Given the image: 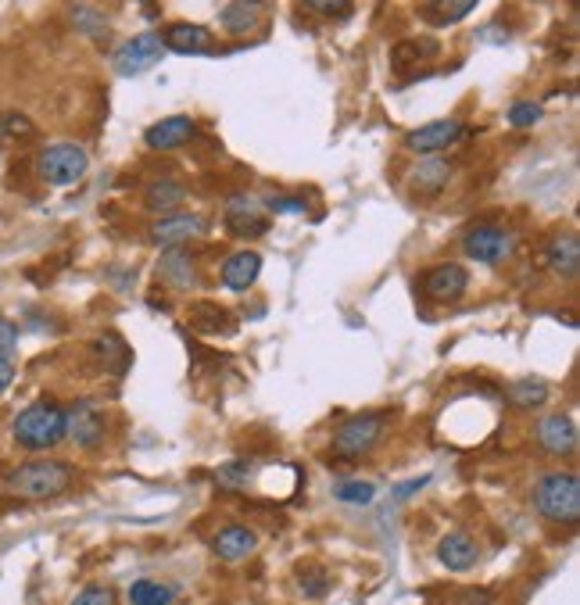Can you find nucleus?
<instances>
[{"label":"nucleus","mask_w":580,"mask_h":605,"mask_svg":"<svg viewBox=\"0 0 580 605\" xmlns=\"http://www.w3.org/2000/svg\"><path fill=\"white\" fill-rule=\"evenodd\" d=\"M72 18H76V26L83 29V33H94L97 40H108V26H104V18L97 15L94 8H76Z\"/></svg>","instance_id":"30"},{"label":"nucleus","mask_w":580,"mask_h":605,"mask_svg":"<svg viewBox=\"0 0 580 605\" xmlns=\"http://www.w3.org/2000/svg\"><path fill=\"white\" fill-rule=\"evenodd\" d=\"M36 169L51 187H72L90 169V154L79 144H51L36 158Z\"/></svg>","instance_id":"4"},{"label":"nucleus","mask_w":580,"mask_h":605,"mask_svg":"<svg viewBox=\"0 0 580 605\" xmlns=\"http://www.w3.org/2000/svg\"><path fill=\"white\" fill-rule=\"evenodd\" d=\"M534 509L552 523H577L580 520V480L573 473H548L534 487Z\"/></svg>","instance_id":"3"},{"label":"nucleus","mask_w":580,"mask_h":605,"mask_svg":"<svg viewBox=\"0 0 580 605\" xmlns=\"http://www.w3.org/2000/svg\"><path fill=\"white\" fill-rule=\"evenodd\" d=\"M538 441L548 455H573L577 448V423L563 412H555V416H545L538 423Z\"/></svg>","instance_id":"13"},{"label":"nucleus","mask_w":580,"mask_h":605,"mask_svg":"<svg viewBox=\"0 0 580 605\" xmlns=\"http://www.w3.org/2000/svg\"><path fill=\"white\" fill-rule=\"evenodd\" d=\"M65 437H72L79 448H94V444H101V437H104V409L101 405L90 401V398L76 401V405L65 412Z\"/></svg>","instance_id":"8"},{"label":"nucleus","mask_w":580,"mask_h":605,"mask_svg":"<svg viewBox=\"0 0 580 605\" xmlns=\"http://www.w3.org/2000/svg\"><path fill=\"white\" fill-rule=\"evenodd\" d=\"M459 605H495V598L487 595V591H466Z\"/></svg>","instance_id":"38"},{"label":"nucleus","mask_w":580,"mask_h":605,"mask_svg":"<svg viewBox=\"0 0 580 605\" xmlns=\"http://www.w3.org/2000/svg\"><path fill=\"white\" fill-rule=\"evenodd\" d=\"M187 201V187H183L180 179H154L151 187H147V208L154 215H172L176 208Z\"/></svg>","instance_id":"21"},{"label":"nucleus","mask_w":580,"mask_h":605,"mask_svg":"<svg viewBox=\"0 0 580 605\" xmlns=\"http://www.w3.org/2000/svg\"><path fill=\"white\" fill-rule=\"evenodd\" d=\"M76 480V469L69 462H58V459H36L18 466L15 473L8 477V491L26 502H47V498H58L65 495Z\"/></svg>","instance_id":"1"},{"label":"nucleus","mask_w":580,"mask_h":605,"mask_svg":"<svg viewBox=\"0 0 580 605\" xmlns=\"http://www.w3.org/2000/svg\"><path fill=\"white\" fill-rule=\"evenodd\" d=\"M298 584H301V591H305V595H312V598L326 595V573H319V570H305L298 577Z\"/></svg>","instance_id":"34"},{"label":"nucleus","mask_w":580,"mask_h":605,"mask_svg":"<svg viewBox=\"0 0 580 605\" xmlns=\"http://www.w3.org/2000/svg\"><path fill=\"white\" fill-rule=\"evenodd\" d=\"M538 119H541V104H534V101H516L509 108V126H516V129L534 126Z\"/></svg>","instance_id":"29"},{"label":"nucleus","mask_w":580,"mask_h":605,"mask_svg":"<svg viewBox=\"0 0 580 605\" xmlns=\"http://www.w3.org/2000/svg\"><path fill=\"white\" fill-rule=\"evenodd\" d=\"M512 233L498 230V226H480V230H470L466 240H462V251L480 265H498L512 255Z\"/></svg>","instance_id":"7"},{"label":"nucleus","mask_w":580,"mask_h":605,"mask_svg":"<svg viewBox=\"0 0 580 605\" xmlns=\"http://www.w3.org/2000/svg\"><path fill=\"white\" fill-rule=\"evenodd\" d=\"M470 287V273L455 262H444V265H434L427 276H423V290H427L430 301H441V305H452L466 294Z\"/></svg>","instance_id":"9"},{"label":"nucleus","mask_w":580,"mask_h":605,"mask_svg":"<svg viewBox=\"0 0 580 605\" xmlns=\"http://www.w3.org/2000/svg\"><path fill=\"white\" fill-rule=\"evenodd\" d=\"M190 137H194V119H187V115H169V119L154 122L144 133L147 147H154V151H176Z\"/></svg>","instance_id":"15"},{"label":"nucleus","mask_w":580,"mask_h":605,"mask_svg":"<svg viewBox=\"0 0 580 605\" xmlns=\"http://www.w3.org/2000/svg\"><path fill=\"white\" fill-rule=\"evenodd\" d=\"M308 8L319 11V15H326V18H351V15H355V4H348V0H337V4L316 0V4H308Z\"/></svg>","instance_id":"35"},{"label":"nucleus","mask_w":580,"mask_h":605,"mask_svg":"<svg viewBox=\"0 0 580 605\" xmlns=\"http://www.w3.org/2000/svg\"><path fill=\"white\" fill-rule=\"evenodd\" d=\"M15 384V366H11V358H0V394L8 391Z\"/></svg>","instance_id":"37"},{"label":"nucleus","mask_w":580,"mask_h":605,"mask_svg":"<svg viewBox=\"0 0 580 605\" xmlns=\"http://www.w3.org/2000/svg\"><path fill=\"white\" fill-rule=\"evenodd\" d=\"M466 137V126L459 119H437V122H427V126H419L409 133L405 144L419 154H441L444 147H452L455 140Z\"/></svg>","instance_id":"10"},{"label":"nucleus","mask_w":580,"mask_h":605,"mask_svg":"<svg viewBox=\"0 0 580 605\" xmlns=\"http://www.w3.org/2000/svg\"><path fill=\"white\" fill-rule=\"evenodd\" d=\"M162 43L172 54H205L212 47V33L197 22H172L162 33Z\"/></svg>","instance_id":"16"},{"label":"nucleus","mask_w":580,"mask_h":605,"mask_svg":"<svg viewBox=\"0 0 580 605\" xmlns=\"http://www.w3.org/2000/svg\"><path fill=\"white\" fill-rule=\"evenodd\" d=\"M226 219H230V230L237 233V237H262V233L269 230V222L258 215L255 197H233Z\"/></svg>","instance_id":"17"},{"label":"nucleus","mask_w":580,"mask_h":605,"mask_svg":"<svg viewBox=\"0 0 580 605\" xmlns=\"http://www.w3.org/2000/svg\"><path fill=\"white\" fill-rule=\"evenodd\" d=\"M162 54H165L162 36H158V33H140V36H133V40H126L119 51H115V69H119V76H140V72L154 69Z\"/></svg>","instance_id":"6"},{"label":"nucleus","mask_w":580,"mask_h":605,"mask_svg":"<svg viewBox=\"0 0 580 605\" xmlns=\"http://www.w3.org/2000/svg\"><path fill=\"white\" fill-rule=\"evenodd\" d=\"M158 273H162V280H169L172 287H180V290H190L197 283L194 262H190V255H187V251H180V248L165 251L162 262H158Z\"/></svg>","instance_id":"22"},{"label":"nucleus","mask_w":580,"mask_h":605,"mask_svg":"<svg viewBox=\"0 0 580 605\" xmlns=\"http://www.w3.org/2000/svg\"><path fill=\"white\" fill-rule=\"evenodd\" d=\"M384 419H387L384 412H366V416H355L348 423H341L337 434H333V452L344 455V459L366 455L380 441V434H384Z\"/></svg>","instance_id":"5"},{"label":"nucleus","mask_w":580,"mask_h":605,"mask_svg":"<svg viewBox=\"0 0 580 605\" xmlns=\"http://www.w3.org/2000/svg\"><path fill=\"white\" fill-rule=\"evenodd\" d=\"M437 559H441L444 570L452 573H466L477 566L480 559V548L470 534H462V530H452V534L441 537V545H437Z\"/></svg>","instance_id":"12"},{"label":"nucleus","mask_w":580,"mask_h":605,"mask_svg":"<svg viewBox=\"0 0 580 605\" xmlns=\"http://www.w3.org/2000/svg\"><path fill=\"white\" fill-rule=\"evenodd\" d=\"M258 548V534L251 527H222L219 534L212 537V552L219 555L222 563H240V559H248L251 552Z\"/></svg>","instance_id":"14"},{"label":"nucleus","mask_w":580,"mask_h":605,"mask_svg":"<svg viewBox=\"0 0 580 605\" xmlns=\"http://www.w3.org/2000/svg\"><path fill=\"white\" fill-rule=\"evenodd\" d=\"M8 137H33V122L26 115H0V140Z\"/></svg>","instance_id":"31"},{"label":"nucleus","mask_w":580,"mask_h":605,"mask_svg":"<svg viewBox=\"0 0 580 605\" xmlns=\"http://www.w3.org/2000/svg\"><path fill=\"white\" fill-rule=\"evenodd\" d=\"M448 179H452V162L441 154H430L412 169V187L423 190V194H441Z\"/></svg>","instance_id":"20"},{"label":"nucleus","mask_w":580,"mask_h":605,"mask_svg":"<svg viewBox=\"0 0 580 605\" xmlns=\"http://www.w3.org/2000/svg\"><path fill=\"white\" fill-rule=\"evenodd\" d=\"M258 15H262V4H255V0H237V4H226V8L219 11V22L222 29L230 36H248L251 29L258 26Z\"/></svg>","instance_id":"23"},{"label":"nucleus","mask_w":580,"mask_h":605,"mask_svg":"<svg viewBox=\"0 0 580 605\" xmlns=\"http://www.w3.org/2000/svg\"><path fill=\"white\" fill-rule=\"evenodd\" d=\"M258 273H262V258L255 251H237L230 262L222 265V283H226V290L240 294L258 280Z\"/></svg>","instance_id":"18"},{"label":"nucleus","mask_w":580,"mask_h":605,"mask_svg":"<svg viewBox=\"0 0 580 605\" xmlns=\"http://www.w3.org/2000/svg\"><path fill=\"white\" fill-rule=\"evenodd\" d=\"M509 405H516V409H541L548 401V384L545 380H538V376H523V380H516V384L509 387Z\"/></svg>","instance_id":"24"},{"label":"nucleus","mask_w":580,"mask_h":605,"mask_svg":"<svg viewBox=\"0 0 580 605\" xmlns=\"http://www.w3.org/2000/svg\"><path fill=\"white\" fill-rule=\"evenodd\" d=\"M72 605H115V591L108 584H90V588L79 591Z\"/></svg>","instance_id":"32"},{"label":"nucleus","mask_w":580,"mask_h":605,"mask_svg":"<svg viewBox=\"0 0 580 605\" xmlns=\"http://www.w3.org/2000/svg\"><path fill=\"white\" fill-rule=\"evenodd\" d=\"M251 477H255V466L244 459L237 462H226V466H219V473H215V484L226 487V491H248Z\"/></svg>","instance_id":"27"},{"label":"nucleus","mask_w":580,"mask_h":605,"mask_svg":"<svg viewBox=\"0 0 580 605\" xmlns=\"http://www.w3.org/2000/svg\"><path fill=\"white\" fill-rule=\"evenodd\" d=\"M15 441L22 448H54V444L65 437V409L54 405V401H33L15 416V427H11Z\"/></svg>","instance_id":"2"},{"label":"nucleus","mask_w":580,"mask_h":605,"mask_svg":"<svg viewBox=\"0 0 580 605\" xmlns=\"http://www.w3.org/2000/svg\"><path fill=\"white\" fill-rule=\"evenodd\" d=\"M208 233V222L201 215H165L151 226L154 244H165V248H180L187 240H197Z\"/></svg>","instance_id":"11"},{"label":"nucleus","mask_w":580,"mask_h":605,"mask_svg":"<svg viewBox=\"0 0 580 605\" xmlns=\"http://www.w3.org/2000/svg\"><path fill=\"white\" fill-rule=\"evenodd\" d=\"M430 484V473H423V477H416V480H409V484H401V487H394V498H409L412 491H423V487Z\"/></svg>","instance_id":"36"},{"label":"nucleus","mask_w":580,"mask_h":605,"mask_svg":"<svg viewBox=\"0 0 580 605\" xmlns=\"http://www.w3.org/2000/svg\"><path fill=\"white\" fill-rule=\"evenodd\" d=\"M376 495L373 484H362V480H341V484L333 487V498L337 502H348V505H369Z\"/></svg>","instance_id":"28"},{"label":"nucleus","mask_w":580,"mask_h":605,"mask_svg":"<svg viewBox=\"0 0 580 605\" xmlns=\"http://www.w3.org/2000/svg\"><path fill=\"white\" fill-rule=\"evenodd\" d=\"M477 11V4L473 0H434V4H423V15L434 22V26H455V22H462L466 15H473Z\"/></svg>","instance_id":"25"},{"label":"nucleus","mask_w":580,"mask_h":605,"mask_svg":"<svg viewBox=\"0 0 580 605\" xmlns=\"http://www.w3.org/2000/svg\"><path fill=\"white\" fill-rule=\"evenodd\" d=\"M176 591L162 580H137L133 588H129V605H172Z\"/></svg>","instance_id":"26"},{"label":"nucleus","mask_w":580,"mask_h":605,"mask_svg":"<svg viewBox=\"0 0 580 605\" xmlns=\"http://www.w3.org/2000/svg\"><path fill=\"white\" fill-rule=\"evenodd\" d=\"M18 348V326L0 316V358H11Z\"/></svg>","instance_id":"33"},{"label":"nucleus","mask_w":580,"mask_h":605,"mask_svg":"<svg viewBox=\"0 0 580 605\" xmlns=\"http://www.w3.org/2000/svg\"><path fill=\"white\" fill-rule=\"evenodd\" d=\"M545 258H548V269H552L555 276L573 280V276L580 273V244H577V237H573V233H566V237H555L552 244H548Z\"/></svg>","instance_id":"19"}]
</instances>
